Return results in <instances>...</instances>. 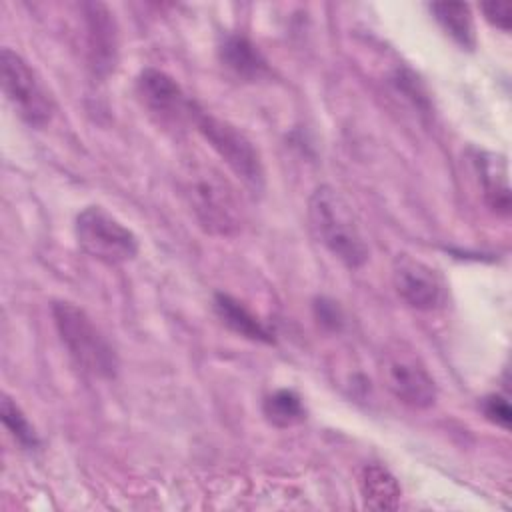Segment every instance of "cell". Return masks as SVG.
Masks as SVG:
<instances>
[{"mask_svg": "<svg viewBox=\"0 0 512 512\" xmlns=\"http://www.w3.org/2000/svg\"><path fill=\"white\" fill-rule=\"evenodd\" d=\"M178 188L198 226L212 236H234L244 224L242 198L212 164L188 160L178 170Z\"/></svg>", "mask_w": 512, "mask_h": 512, "instance_id": "cell-1", "label": "cell"}, {"mask_svg": "<svg viewBox=\"0 0 512 512\" xmlns=\"http://www.w3.org/2000/svg\"><path fill=\"white\" fill-rule=\"evenodd\" d=\"M308 222L316 240L344 266L360 268L368 260V244L348 200L332 186L314 188L308 198Z\"/></svg>", "mask_w": 512, "mask_h": 512, "instance_id": "cell-2", "label": "cell"}, {"mask_svg": "<svg viewBox=\"0 0 512 512\" xmlns=\"http://www.w3.org/2000/svg\"><path fill=\"white\" fill-rule=\"evenodd\" d=\"M52 318L60 342L82 372L104 380L116 376V352L82 308L72 302L58 300L52 304Z\"/></svg>", "mask_w": 512, "mask_h": 512, "instance_id": "cell-3", "label": "cell"}, {"mask_svg": "<svg viewBox=\"0 0 512 512\" xmlns=\"http://www.w3.org/2000/svg\"><path fill=\"white\" fill-rule=\"evenodd\" d=\"M200 136L252 192L264 190V164L254 142L234 124L198 108L192 118Z\"/></svg>", "mask_w": 512, "mask_h": 512, "instance_id": "cell-4", "label": "cell"}, {"mask_svg": "<svg viewBox=\"0 0 512 512\" xmlns=\"http://www.w3.org/2000/svg\"><path fill=\"white\" fill-rule=\"evenodd\" d=\"M386 390L414 410H426L436 402L438 388L422 358L404 342L388 344L378 362Z\"/></svg>", "mask_w": 512, "mask_h": 512, "instance_id": "cell-5", "label": "cell"}, {"mask_svg": "<svg viewBox=\"0 0 512 512\" xmlns=\"http://www.w3.org/2000/svg\"><path fill=\"white\" fill-rule=\"evenodd\" d=\"M78 246L98 262L118 266L138 254L136 234L102 206H86L74 222Z\"/></svg>", "mask_w": 512, "mask_h": 512, "instance_id": "cell-6", "label": "cell"}, {"mask_svg": "<svg viewBox=\"0 0 512 512\" xmlns=\"http://www.w3.org/2000/svg\"><path fill=\"white\" fill-rule=\"evenodd\" d=\"M0 76L2 90L16 114L30 126H46L52 118L54 102L36 70L18 52L2 48Z\"/></svg>", "mask_w": 512, "mask_h": 512, "instance_id": "cell-7", "label": "cell"}, {"mask_svg": "<svg viewBox=\"0 0 512 512\" xmlns=\"http://www.w3.org/2000/svg\"><path fill=\"white\" fill-rule=\"evenodd\" d=\"M136 94L142 106L162 124L182 126L192 122L198 110L196 102L190 100L182 86L166 72L158 68H144L136 78Z\"/></svg>", "mask_w": 512, "mask_h": 512, "instance_id": "cell-8", "label": "cell"}, {"mask_svg": "<svg viewBox=\"0 0 512 512\" xmlns=\"http://www.w3.org/2000/svg\"><path fill=\"white\" fill-rule=\"evenodd\" d=\"M392 284L396 294L414 310L430 312L446 302V284L442 276L410 254H396L392 262Z\"/></svg>", "mask_w": 512, "mask_h": 512, "instance_id": "cell-9", "label": "cell"}, {"mask_svg": "<svg viewBox=\"0 0 512 512\" xmlns=\"http://www.w3.org/2000/svg\"><path fill=\"white\" fill-rule=\"evenodd\" d=\"M82 14L90 68L96 76L104 78L114 72L118 62V28L114 14L102 2H84Z\"/></svg>", "mask_w": 512, "mask_h": 512, "instance_id": "cell-10", "label": "cell"}, {"mask_svg": "<svg viewBox=\"0 0 512 512\" xmlns=\"http://www.w3.org/2000/svg\"><path fill=\"white\" fill-rule=\"evenodd\" d=\"M472 166L482 186V196L488 208L500 216H508L512 208L510 184H508V162L502 154L488 150H474Z\"/></svg>", "mask_w": 512, "mask_h": 512, "instance_id": "cell-11", "label": "cell"}, {"mask_svg": "<svg viewBox=\"0 0 512 512\" xmlns=\"http://www.w3.org/2000/svg\"><path fill=\"white\" fill-rule=\"evenodd\" d=\"M218 58L222 66L236 78L252 82L260 80L268 72V62L262 52L240 34H226L218 46Z\"/></svg>", "mask_w": 512, "mask_h": 512, "instance_id": "cell-12", "label": "cell"}, {"mask_svg": "<svg viewBox=\"0 0 512 512\" xmlns=\"http://www.w3.org/2000/svg\"><path fill=\"white\" fill-rule=\"evenodd\" d=\"M360 496L370 510H396L400 506L402 488L396 476L382 464H366L358 476Z\"/></svg>", "mask_w": 512, "mask_h": 512, "instance_id": "cell-13", "label": "cell"}, {"mask_svg": "<svg viewBox=\"0 0 512 512\" xmlns=\"http://www.w3.org/2000/svg\"><path fill=\"white\" fill-rule=\"evenodd\" d=\"M214 310L222 320V324H226L232 332L254 342H266V344L274 342L272 330L236 298L218 292L214 296Z\"/></svg>", "mask_w": 512, "mask_h": 512, "instance_id": "cell-14", "label": "cell"}, {"mask_svg": "<svg viewBox=\"0 0 512 512\" xmlns=\"http://www.w3.org/2000/svg\"><path fill=\"white\" fill-rule=\"evenodd\" d=\"M430 10L442 30L462 48H474L476 34H474V20L470 6L464 2H434Z\"/></svg>", "mask_w": 512, "mask_h": 512, "instance_id": "cell-15", "label": "cell"}, {"mask_svg": "<svg viewBox=\"0 0 512 512\" xmlns=\"http://www.w3.org/2000/svg\"><path fill=\"white\" fill-rule=\"evenodd\" d=\"M262 412L266 420L278 428H290L300 424L306 418V408L300 400V396L294 390H276L272 392L264 404Z\"/></svg>", "mask_w": 512, "mask_h": 512, "instance_id": "cell-16", "label": "cell"}, {"mask_svg": "<svg viewBox=\"0 0 512 512\" xmlns=\"http://www.w3.org/2000/svg\"><path fill=\"white\" fill-rule=\"evenodd\" d=\"M0 418H2L4 426L8 428V432L18 440V444L22 448H26V450L38 448L40 438H38L34 426L28 422V418L24 416L20 406L6 394L2 396V402H0Z\"/></svg>", "mask_w": 512, "mask_h": 512, "instance_id": "cell-17", "label": "cell"}, {"mask_svg": "<svg viewBox=\"0 0 512 512\" xmlns=\"http://www.w3.org/2000/svg\"><path fill=\"white\" fill-rule=\"evenodd\" d=\"M482 410H484V416L494 422L496 426L508 430L510 428V420H512V412H510V404L504 396H498V394H490L482 400Z\"/></svg>", "mask_w": 512, "mask_h": 512, "instance_id": "cell-18", "label": "cell"}, {"mask_svg": "<svg viewBox=\"0 0 512 512\" xmlns=\"http://www.w3.org/2000/svg\"><path fill=\"white\" fill-rule=\"evenodd\" d=\"M480 10L492 26L510 32V6L506 2H482Z\"/></svg>", "mask_w": 512, "mask_h": 512, "instance_id": "cell-19", "label": "cell"}, {"mask_svg": "<svg viewBox=\"0 0 512 512\" xmlns=\"http://www.w3.org/2000/svg\"><path fill=\"white\" fill-rule=\"evenodd\" d=\"M316 316H318V320H320L322 324H328V326H332V328L340 326V322H342V316H340L338 306H336L334 302L324 300V298H320V300L316 302Z\"/></svg>", "mask_w": 512, "mask_h": 512, "instance_id": "cell-20", "label": "cell"}]
</instances>
